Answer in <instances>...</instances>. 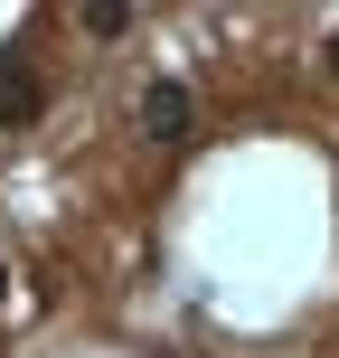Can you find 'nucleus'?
Returning <instances> with one entry per match:
<instances>
[{
	"instance_id": "f257e3e1",
	"label": "nucleus",
	"mask_w": 339,
	"mask_h": 358,
	"mask_svg": "<svg viewBox=\"0 0 339 358\" xmlns=\"http://www.w3.org/2000/svg\"><path fill=\"white\" fill-rule=\"evenodd\" d=\"M142 132H151V142H179V132H189V94H179V85H151L142 94Z\"/></svg>"
},
{
	"instance_id": "f03ea898",
	"label": "nucleus",
	"mask_w": 339,
	"mask_h": 358,
	"mask_svg": "<svg viewBox=\"0 0 339 358\" xmlns=\"http://www.w3.org/2000/svg\"><path fill=\"white\" fill-rule=\"evenodd\" d=\"M29 113H38V76L0 57V132H10V123H29Z\"/></svg>"
},
{
	"instance_id": "7ed1b4c3",
	"label": "nucleus",
	"mask_w": 339,
	"mask_h": 358,
	"mask_svg": "<svg viewBox=\"0 0 339 358\" xmlns=\"http://www.w3.org/2000/svg\"><path fill=\"white\" fill-rule=\"evenodd\" d=\"M330 66H339V38H330Z\"/></svg>"
}]
</instances>
